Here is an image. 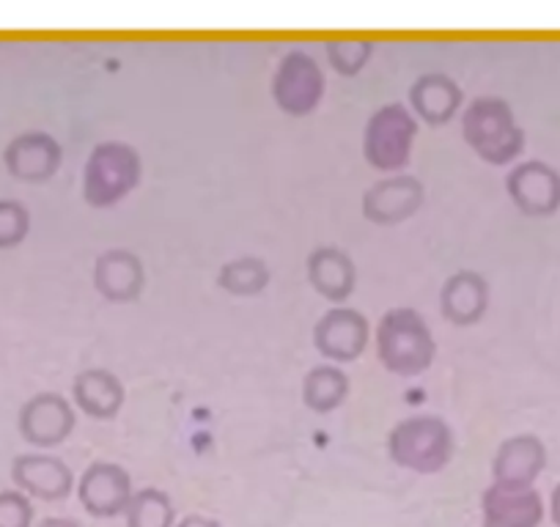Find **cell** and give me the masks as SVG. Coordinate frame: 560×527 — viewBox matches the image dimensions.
Listing matches in <instances>:
<instances>
[{
	"label": "cell",
	"mask_w": 560,
	"mask_h": 527,
	"mask_svg": "<svg viewBox=\"0 0 560 527\" xmlns=\"http://www.w3.org/2000/svg\"><path fill=\"white\" fill-rule=\"evenodd\" d=\"M94 289L107 303H135L147 289V267L127 247H110L94 261Z\"/></svg>",
	"instance_id": "cell-13"
},
{
	"label": "cell",
	"mask_w": 560,
	"mask_h": 527,
	"mask_svg": "<svg viewBox=\"0 0 560 527\" xmlns=\"http://www.w3.org/2000/svg\"><path fill=\"white\" fill-rule=\"evenodd\" d=\"M456 454V434L440 415L401 418L387 434V456L401 470L434 476L445 470Z\"/></svg>",
	"instance_id": "cell-2"
},
{
	"label": "cell",
	"mask_w": 560,
	"mask_h": 527,
	"mask_svg": "<svg viewBox=\"0 0 560 527\" xmlns=\"http://www.w3.org/2000/svg\"><path fill=\"white\" fill-rule=\"evenodd\" d=\"M31 234V212L20 201L0 198V250L23 245Z\"/></svg>",
	"instance_id": "cell-24"
},
{
	"label": "cell",
	"mask_w": 560,
	"mask_h": 527,
	"mask_svg": "<svg viewBox=\"0 0 560 527\" xmlns=\"http://www.w3.org/2000/svg\"><path fill=\"white\" fill-rule=\"evenodd\" d=\"M12 478L14 483H18L20 492L31 494V497L47 500V503L67 500L74 487V476L72 470H69L67 461L45 454L18 456L12 465Z\"/></svg>",
	"instance_id": "cell-18"
},
{
	"label": "cell",
	"mask_w": 560,
	"mask_h": 527,
	"mask_svg": "<svg viewBox=\"0 0 560 527\" xmlns=\"http://www.w3.org/2000/svg\"><path fill=\"white\" fill-rule=\"evenodd\" d=\"M305 276L314 292L327 303H347L358 286V267L347 250L336 245H319L305 258Z\"/></svg>",
	"instance_id": "cell-15"
},
{
	"label": "cell",
	"mask_w": 560,
	"mask_h": 527,
	"mask_svg": "<svg viewBox=\"0 0 560 527\" xmlns=\"http://www.w3.org/2000/svg\"><path fill=\"white\" fill-rule=\"evenodd\" d=\"M72 399L83 415L94 421H113L127 401V390L113 371L85 368L74 376Z\"/></svg>",
	"instance_id": "cell-19"
},
{
	"label": "cell",
	"mask_w": 560,
	"mask_h": 527,
	"mask_svg": "<svg viewBox=\"0 0 560 527\" xmlns=\"http://www.w3.org/2000/svg\"><path fill=\"white\" fill-rule=\"evenodd\" d=\"M124 516H127V527H176L174 500L163 489L154 487L132 492Z\"/></svg>",
	"instance_id": "cell-23"
},
{
	"label": "cell",
	"mask_w": 560,
	"mask_h": 527,
	"mask_svg": "<svg viewBox=\"0 0 560 527\" xmlns=\"http://www.w3.org/2000/svg\"><path fill=\"white\" fill-rule=\"evenodd\" d=\"M140 176L138 149L121 141L96 143L83 165V201L94 209L116 207L140 185Z\"/></svg>",
	"instance_id": "cell-4"
},
{
	"label": "cell",
	"mask_w": 560,
	"mask_h": 527,
	"mask_svg": "<svg viewBox=\"0 0 560 527\" xmlns=\"http://www.w3.org/2000/svg\"><path fill=\"white\" fill-rule=\"evenodd\" d=\"M423 181L412 174H390L363 192V218L374 225H401L423 207Z\"/></svg>",
	"instance_id": "cell-8"
},
{
	"label": "cell",
	"mask_w": 560,
	"mask_h": 527,
	"mask_svg": "<svg viewBox=\"0 0 560 527\" xmlns=\"http://www.w3.org/2000/svg\"><path fill=\"white\" fill-rule=\"evenodd\" d=\"M418 118L401 102H390L371 113L363 129V157L380 174H401L412 160Z\"/></svg>",
	"instance_id": "cell-5"
},
{
	"label": "cell",
	"mask_w": 560,
	"mask_h": 527,
	"mask_svg": "<svg viewBox=\"0 0 560 527\" xmlns=\"http://www.w3.org/2000/svg\"><path fill=\"white\" fill-rule=\"evenodd\" d=\"M462 138L489 165H509L525 149V132L516 124L509 102L481 96L462 113Z\"/></svg>",
	"instance_id": "cell-3"
},
{
	"label": "cell",
	"mask_w": 560,
	"mask_h": 527,
	"mask_svg": "<svg viewBox=\"0 0 560 527\" xmlns=\"http://www.w3.org/2000/svg\"><path fill=\"white\" fill-rule=\"evenodd\" d=\"M505 192L527 218H552L560 209V174L541 160H525L509 171Z\"/></svg>",
	"instance_id": "cell-10"
},
{
	"label": "cell",
	"mask_w": 560,
	"mask_h": 527,
	"mask_svg": "<svg viewBox=\"0 0 560 527\" xmlns=\"http://www.w3.org/2000/svg\"><path fill=\"white\" fill-rule=\"evenodd\" d=\"M74 407L61 393H36L20 407L18 429L25 443L36 448H56L74 432Z\"/></svg>",
	"instance_id": "cell-9"
},
{
	"label": "cell",
	"mask_w": 560,
	"mask_h": 527,
	"mask_svg": "<svg viewBox=\"0 0 560 527\" xmlns=\"http://www.w3.org/2000/svg\"><path fill=\"white\" fill-rule=\"evenodd\" d=\"M549 511H552V522L560 527V483L552 489V497H549Z\"/></svg>",
	"instance_id": "cell-28"
},
{
	"label": "cell",
	"mask_w": 560,
	"mask_h": 527,
	"mask_svg": "<svg viewBox=\"0 0 560 527\" xmlns=\"http://www.w3.org/2000/svg\"><path fill=\"white\" fill-rule=\"evenodd\" d=\"M39 527H80L74 519H63V516H50V519L39 522Z\"/></svg>",
	"instance_id": "cell-29"
},
{
	"label": "cell",
	"mask_w": 560,
	"mask_h": 527,
	"mask_svg": "<svg viewBox=\"0 0 560 527\" xmlns=\"http://www.w3.org/2000/svg\"><path fill=\"white\" fill-rule=\"evenodd\" d=\"M371 338V325L358 308H327L314 325V347L330 363H354L365 352Z\"/></svg>",
	"instance_id": "cell-7"
},
{
	"label": "cell",
	"mask_w": 560,
	"mask_h": 527,
	"mask_svg": "<svg viewBox=\"0 0 560 527\" xmlns=\"http://www.w3.org/2000/svg\"><path fill=\"white\" fill-rule=\"evenodd\" d=\"M83 508L96 519H113L127 511L132 500V478L116 461H91L78 483Z\"/></svg>",
	"instance_id": "cell-11"
},
{
	"label": "cell",
	"mask_w": 560,
	"mask_h": 527,
	"mask_svg": "<svg viewBox=\"0 0 560 527\" xmlns=\"http://www.w3.org/2000/svg\"><path fill=\"white\" fill-rule=\"evenodd\" d=\"M376 358L385 371L396 376H420L432 368L438 358V341L429 321L415 308L398 305L382 314L374 330Z\"/></svg>",
	"instance_id": "cell-1"
},
{
	"label": "cell",
	"mask_w": 560,
	"mask_h": 527,
	"mask_svg": "<svg viewBox=\"0 0 560 527\" xmlns=\"http://www.w3.org/2000/svg\"><path fill=\"white\" fill-rule=\"evenodd\" d=\"M547 467V448L536 434H514L494 450L492 478L503 487H533Z\"/></svg>",
	"instance_id": "cell-16"
},
{
	"label": "cell",
	"mask_w": 560,
	"mask_h": 527,
	"mask_svg": "<svg viewBox=\"0 0 560 527\" xmlns=\"http://www.w3.org/2000/svg\"><path fill=\"white\" fill-rule=\"evenodd\" d=\"M483 527H538L544 519V500L533 487L492 483L481 494Z\"/></svg>",
	"instance_id": "cell-14"
},
{
	"label": "cell",
	"mask_w": 560,
	"mask_h": 527,
	"mask_svg": "<svg viewBox=\"0 0 560 527\" xmlns=\"http://www.w3.org/2000/svg\"><path fill=\"white\" fill-rule=\"evenodd\" d=\"M371 52H374L371 42H330V45H327V58H330V67L336 69L338 74H347V78L363 72V67L369 63Z\"/></svg>",
	"instance_id": "cell-25"
},
{
	"label": "cell",
	"mask_w": 560,
	"mask_h": 527,
	"mask_svg": "<svg viewBox=\"0 0 560 527\" xmlns=\"http://www.w3.org/2000/svg\"><path fill=\"white\" fill-rule=\"evenodd\" d=\"M269 278H272V272H269L264 258L242 256L225 261L214 276V283L234 297H258L269 286Z\"/></svg>",
	"instance_id": "cell-22"
},
{
	"label": "cell",
	"mask_w": 560,
	"mask_h": 527,
	"mask_svg": "<svg viewBox=\"0 0 560 527\" xmlns=\"http://www.w3.org/2000/svg\"><path fill=\"white\" fill-rule=\"evenodd\" d=\"M176 527H220V522L209 519V516H201V514H190V516H185V519H182Z\"/></svg>",
	"instance_id": "cell-27"
},
{
	"label": "cell",
	"mask_w": 560,
	"mask_h": 527,
	"mask_svg": "<svg viewBox=\"0 0 560 527\" xmlns=\"http://www.w3.org/2000/svg\"><path fill=\"white\" fill-rule=\"evenodd\" d=\"M489 311V283L476 270H456L440 289V314L454 327H472Z\"/></svg>",
	"instance_id": "cell-17"
},
{
	"label": "cell",
	"mask_w": 560,
	"mask_h": 527,
	"mask_svg": "<svg viewBox=\"0 0 560 527\" xmlns=\"http://www.w3.org/2000/svg\"><path fill=\"white\" fill-rule=\"evenodd\" d=\"M409 105H412V113L420 121L432 124V127H443L462 107V89L448 74H423L409 89Z\"/></svg>",
	"instance_id": "cell-20"
},
{
	"label": "cell",
	"mask_w": 560,
	"mask_h": 527,
	"mask_svg": "<svg viewBox=\"0 0 560 527\" xmlns=\"http://www.w3.org/2000/svg\"><path fill=\"white\" fill-rule=\"evenodd\" d=\"M349 390H352L349 374L336 363L314 365L303 376V405L316 415H330L338 407H343Z\"/></svg>",
	"instance_id": "cell-21"
},
{
	"label": "cell",
	"mask_w": 560,
	"mask_h": 527,
	"mask_svg": "<svg viewBox=\"0 0 560 527\" xmlns=\"http://www.w3.org/2000/svg\"><path fill=\"white\" fill-rule=\"evenodd\" d=\"M63 163V149L50 132H23L3 152V165L18 181L42 185L58 174Z\"/></svg>",
	"instance_id": "cell-12"
},
{
	"label": "cell",
	"mask_w": 560,
	"mask_h": 527,
	"mask_svg": "<svg viewBox=\"0 0 560 527\" xmlns=\"http://www.w3.org/2000/svg\"><path fill=\"white\" fill-rule=\"evenodd\" d=\"M34 525V505L28 494L20 489L0 492V527H31Z\"/></svg>",
	"instance_id": "cell-26"
},
{
	"label": "cell",
	"mask_w": 560,
	"mask_h": 527,
	"mask_svg": "<svg viewBox=\"0 0 560 527\" xmlns=\"http://www.w3.org/2000/svg\"><path fill=\"white\" fill-rule=\"evenodd\" d=\"M272 99L287 116H311L325 99V72L303 50H292L272 78Z\"/></svg>",
	"instance_id": "cell-6"
}]
</instances>
